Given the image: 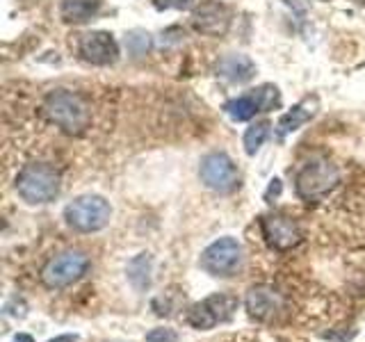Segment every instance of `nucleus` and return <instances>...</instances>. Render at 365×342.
I'll return each instance as SVG.
<instances>
[{
  "label": "nucleus",
  "instance_id": "21",
  "mask_svg": "<svg viewBox=\"0 0 365 342\" xmlns=\"http://www.w3.org/2000/svg\"><path fill=\"white\" fill-rule=\"evenodd\" d=\"M194 3V0H155L160 9H185Z\"/></svg>",
  "mask_w": 365,
  "mask_h": 342
},
{
  "label": "nucleus",
  "instance_id": "23",
  "mask_svg": "<svg viewBox=\"0 0 365 342\" xmlns=\"http://www.w3.org/2000/svg\"><path fill=\"white\" fill-rule=\"evenodd\" d=\"M51 342H78V336H71V333H66V336H57V338H53Z\"/></svg>",
  "mask_w": 365,
  "mask_h": 342
},
{
  "label": "nucleus",
  "instance_id": "13",
  "mask_svg": "<svg viewBox=\"0 0 365 342\" xmlns=\"http://www.w3.org/2000/svg\"><path fill=\"white\" fill-rule=\"evenodd\" d=\"M315 110H317V98H304L302 103H297L290 112H285L283 117L279 119V125H277L279 133L288 135V133L299 130L306 121L313 119Z\"/></svg>",
  "mask_w": 365,
  "mask_h": 342
},
{
  "label": "nucleus",
  "instance_id": "16",
  "mask_svg": "<svg viewBox=\"0 0 365 342\" xmlns=\"http://www.w3.org/2000/svg\"><path fill=\"white\" fill-rule=\"evenodd\" d=\"M224 110L228 112V117L235 119V121H249L260 108H258V100L254 96H240V98L228 100L224 105Z\"/></svg>",
  "mask_w": 365,
  "mask_h": 342
},
{
  "label": "nucleus",
  "instance_id": "11",
  "mask_svg": "<svg viewBox=\"0 0 365 342\" xmlns=\"http://www.w3.org/2000/svg\"><path fill=\"white\" fill-rule=\"evenodd\" d=\"M192 26L203 34L220 37L231 26V11L222 3H203L192 14Z\"/></svg>",
  "mask_w": 365,
  "mask_h": 342
},
{
  "label": "nucleus",
  "instance_id": "20",
  "mask_svg": "<svg viewBox=\"0 0 365 342\" xmlns=\"http://www.w3.org/2000/svg\"><path fill=\"white\" fill-rule=\"evenodd\" d=\"M178 333L174 328H153L146 333V342H176Z\"/></svg>",
  "mask_w": 365,
  "mask_h": 342
},
{
  "label": "nucleus",
  "instance_id": "15",
  "mask_svg": "<svg viewBox=\"0 0 365 342\" xmlns=\"http://www.w3.org/2000/svg\"><path fill=\"white\" fill-rule=\"evenodd\" d=\"M101 9V0H62V19L66 23H85L96 16Z\"/></svg>",
  "mask_w": 365,
  "mask_h": 342
},
{
  "label": "nucleus",
  "instance_id": "14",
  "mask_svg": "<svg viewBox=\"0 0 365 342\" xmlns=\"http://www.w3.org/2000/svg\"><path fill=\"white\" fill-rule=\"evenodd\" d=\"M220 73L231 80V83H247L256 73V66L245 55H228L220 62Z\"/></svg>",
  "mask_w": 365,
  "mask_h": 342
},
{
  "label": "nucleus",
  "instance_id": "22",
  "mask_svg": "<svg viewBox=\"0 0 365 342\" xmlns=\"http://www.w3.org/2000/svg\"><path fill=\"white\" fill-rule=\"evenodd\" d=\"M279 192H281V180H272V185H269V190H267V194H265V199L269 201V199H272V194L277 197Z\"/></svg>",
  "mask_w": 365,
  "mask_h": 342
},
{
  "label": "nucleus",
  "instance_id": "4",
  "mask_svg": "<svg viewBox=\"0 0 365 342\" xmlns=\"http://www.w3.org/2000/svg\"><path fill=\"white\" fill-rule=\"evenodd\" d=\"M112 208L110 203L96 197V194H89V197H80L73 203H68L64 208V219L66 224L76 228L80 233H96L101 228H106L110 224Z\"/></svg>",
  "mask_w": 365,
  "mask_h": 342
},
{
  "label": "nucleus",
  "instance_id": "24",
  "mask_svg": "<svg viewBox=\"0 0 365 342\" xmlns=\"http://www.w3.org/2000/svg\"><path fill=\"white\" fill-rule=\"evenodd\" d=\"M11 342H34V338L28 336V333H19V336H14V340H11Z\"/></svg>",
  "mask_w": 365,
  "mask_h": 342
},
{
  "label": "nucleus",
  "instance_id": "25",
  "mask_svg": "<svg viewBox=\"0 0 365 342\" xmlns=\"http://www.w3.org/2000/svg\"><path fill=\"white\" fill-rule=\"evenodd\" d=\"M361 3H365V0H361Z\"/></svg>",
  "mask_w": 365,
  "mask_h": 342
},
{
  "label": "nucleus",
  "instance_id": "9",
  "mask_svg": "<svg viewBox=\"0 0 365 342\" xmlns=\"http://www.w3.org/2000/svg\"><path fill=\"white\" fill-rule=\"evenodd\" d=\"M80 57L89 64L96 66H108L114 64L119 57V46L114 41L110 32H89L85 34L78 43Z\"/></svg>",
  "mask_w": 365,
  "mask_h": 342
},
{
  "label": "nucleus",
  "instance_id": "5",
  "mask_svg": "<svg viewBox=\"0 0 365 342\" xmlns=\"http://www.w3.org/2000/svg\"><path fill=\"white\" fill-rule=\"evenodd\" d=\"M87 267L89 260L85 254H80V251H64V254L46 262V267L41 269V281L46 288L60 290L76 283L87 271Z\"/></svg>",
  "mask_w": 365,
  "mask_h": 342
},
{
  "label": "nucleus",
  "instance_id": "8",
  "mask_svg": "<svg viewBox=\"0 0 365 342\" xmlns=\"http://www.w3.org/2000/svg\"><path fill=\"white\" fill-rule=\"evenodd\" d=\"M237 301L233 296H226V294H212L208 296L205 301L197 304L190 311L187 315V322L194 326V328H212L220 322H226V319H231L233 311H235Z\"/></svg>",
  "mask_w": 365,
  "mask_h": 342
},
{
  "label": "nucleus",
  "instance_id": "6",
  "mask_svg": "<svg viewBox=\"0 0 365 342\" xmlns=\"http://www.w3.org/2000/svg\"><path fill=\"white\" fill-rule=\"evenodd\" d=\"M242 262V247L233 237H220L201 254V267L212 276H231Z\"/></svg>",
  "mask_w": 365,
  "mask_h": 342
},
{
  "label": "nucleus",
  "instance_id": "12",
  "mask_svg": "<svg viewBox=\"0 0 365 342\" xmlns=\"http://www.w3.org/2000/svg\"><path fill=\"white\" fill-rule=\"evenodd\" d=\"M281 308V296L269 288H254L247 294V311L256 319H272Z\"/></svg>",
  "mask_w": 365,
  "mask_h": 342
},
{
  "label": "nucleus",
  "instance_id": "1",
  "mask_svg": "<svg viewBox=\"0 0 365 342\" xmlns=\"http://www.w3.org/2000/svg\"><path fill=\"white\" fill-rule=\"evenodd\" d=\"M43 112L66 135H83L91 123L89 105L73 91L55 89L46 96Z\"/></svg>",
  "mask_w": 365,
  "mask_h": 342
},
{
  "label": "nucleus",
  "instance_id": "19",
  "mask_svg": "<svg viewBox=\"0 0 365 342\" xmlns=\"http://www.w3.org/2000/svg\"><path fill=\"white\" fill-rule=\"evenodd\" d=\"M254 98L258 100L260 110H274V108H279V103H281L279 89L272 87V85H262L260 89H256Z\"/></svg>",
  "mask_w": 365,
  "mask_h": 342
},
{
  "label": "nucleus",
  "instance_id": "18",
  "mask_svg": "<svg viewBox=\"0 0 365 342\" xmlns=\"http://www.w3.org/2000/svg\"><path fill=\"white\" fill-rule=\"evenodd\" d=\"M267 135H269V123L267 121H256V123H251L247 133H245V151L249 155H254L258 148L265 144L267 140Z\"/></svg>",
  "mask_w": 365,
  "mask_h": 342
},
{
  "label": "nucleus",
  "instance_id": "2",
  "mask_svg": "<svg viewBox=\"0 0 365 342\" xmlns=\"http://www.w3.org/2000/svg\"><path fill=\"white\" fill-rule=\"evenodd\" d=\"M338 182H340V171L331 160L311 157L299 171H297L294 190L299 194V199L315 203L329 197V194L338 187Z\"/></svg>",
  "mask_w": 365,
  "mask_h": 342
},
{
  "label": "nucleus",
  "instance_id": "3",
  "mask_svg": "<svg viewBox=\"0 0 365 342\" xmlns=\"http://www.w3.org/2000/svg\"><path fill=\"white\" fill-rule=\"evenodd\" d=\"M16 192L26 203H48L60 194V174L43 162H34L21 169L16 178Z\"/></svg>",
  "mask_w": 365,
  "mask_h": 342
},
{
  "label": "nucleus",
  "instance_id": "17",
  "mask_svg": "<svg viewBox=\"0 0 365 342\" xmlns=\"http://www.w3.org/2000/svg\"><path fill=\"white\" fill-rule=\"evenodd\" d=\"M128 279L137 290H146L151 283V258L146 254L137 256L128 265Z\"/></svg>",
  "mask_w": 365,
  "mask_h": 342
},
{
  "label": "nucleus",
  "instance_id": "10",
  "mask_svg": "<svg viewBox=\"0 0 365 342\" xmlns=\"http://www.w3.org/2000/svg\"><path fill=\"white\" fill-rule=\"evenodd\" d=\"M262 235H265L267 244L277 251H290L302 242V231L297 222L283 214H269L262 219Z\"/></svg>",
  "mask_w": 365,
  "mask_h": 342
},
{
  "label": "nucleus",
  "instance_id": "7",
  "mask_svg": "<svg viewBox=\"0 0 365 342\" xmlns=\"http://www.w3.org/2000/svg\"><path fill=\"white\" fill-rule=\"evenodd\" d=\"M201 180L205 187H210L215 192H233L240 182V174L233 165V160L226 153H208L201 160Z\"/></svg>",
  "mask_w": 365,
  "mask_h": 342
}]
</instances>
